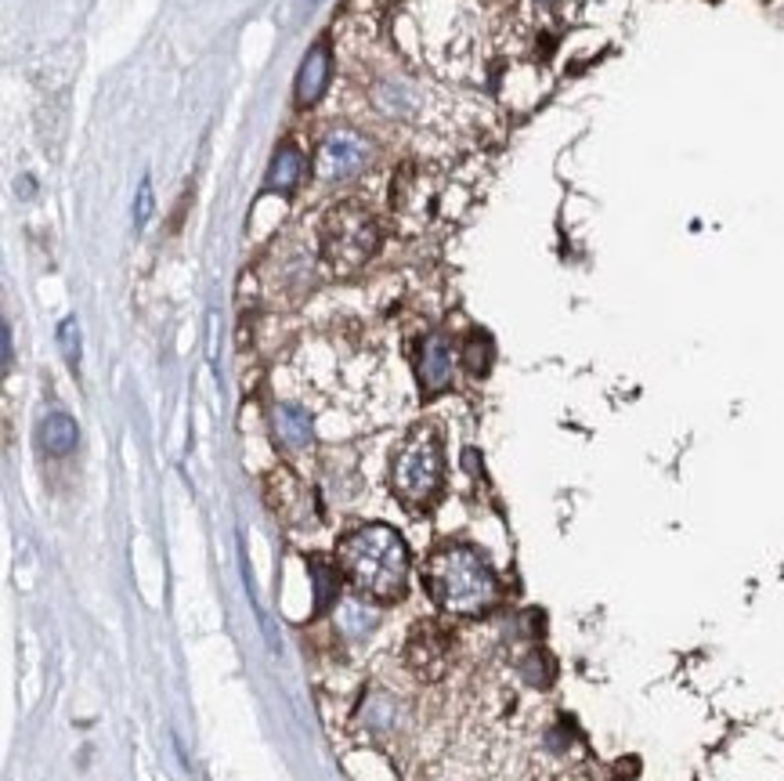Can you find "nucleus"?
<instances>
[{"label":"nucleus","mask_w":784,"mask_h":781,"mask_svg":"<svg viewBox=\"0 0 784 781\" xmlns=\"http://www.w3.org/2000/svg\"><path fill=\"white\" fill-rule=\"evenodd\" d=\"M377 623H380L377 612L358 601H347V604H340V612H336V626H340L351 640H362L366 634H372Z\"/></svg>","instance_id":"obj_13"},{"label":"nucleus","mask_w":784,"mask_h":781,"mask_svg":"<svg viewBox=\"0 0 784 781\" xmlns=\"http://www.w3.org/2000/svg\"><path fill=\"white\" fill-rule=\"evenodd\" d=\"M0 337H4V373H11V366H15V344H11V322L0 326Z\"/></svg>","instance_id":"obj_17"},{"label":"nucleus","mask_w":784,"mask_h":781,"mask_svg":"<svg viewBox=\"0 0 784 781\" xmlns=\"http://www.w3.org/2000/svg\"><path fill=\"white\" fill-rule=\"evenodd\" d=\"M445 655H448V637L441 634L438 626H416L413 629L408 648H405V662L416 677H427V680L441 677Z\"/></svg>","instance_id":"obj_7"},{"label":"nucleus","mask_w":784,"mask_h":781,"mask_svg":"<svg viewBox=\"0 0 784 781\" xmlns=\"http://www.w3.org/2000/svg\"><path fill=\"white\" fill-rule=\"evenodd\" d=\"M148 214H153V185L142 181V192H138V207H134V225H145Z\"/></svg>","instance_id":"obj_16"},{"label":"nucleus","mask_w":784,"mask_h":781,"mask_svg":"<svg viewBox=\"0 0 784 781\" xmlns=\"http://www.w3.org/2000/svg\"><path fill=\"white\" fill-rule=\"evenodd\" d=\"M492 358H495L492 341L484 337V333H470V341L463 344V366L470 369V373L484 377L492 369Z\"/></svg>","instance_id":"obj_14"},{"label":"nucleus","mask_w":784,"mask_h":781,"mask_svg":"<svg viewBox=\"0 0 784 781\" xmlns=\"http://www.w3.org/2000/svg\"><path fill=\"white\" fill-rule=\"evenodd\" d=\"M448 383H452V344L445 333H430L419 344V388L434 399V394L448 391Z\"/></svg>","instance_id":"obj_6"},{"label":"nucleus","mask_w":784,"mask_h":781,"mask_svg":"<svg viewBox=\"0 0 784 781\" xmlns=\"http://www.w3.org/2000/svg\"><path fill=\"white\" fill-rule=\"evenodd\" d=\"M304 167H307V159H304L301 148H296L293 142L279 145V153H276V159H271V167H268V189L290 196L296 185H301Z\"/></svg>","instance_id":"obj_11"},{"label":"nucleus","mask_w":784,"mask_h":781,"mask_svg":"<svg viewBox=\"0 0 784 781\" xmlns=\"http://www.w3.org/2000/svg\"><path fill=\"white\" fill-rule=\"evenodd\" d=\"M80 442V427L77 420L66 416V413H47L36 427V445L47 453V456H69L77 449Z\"/></svg>","instance_id":"obj_10"},{"label":"nucleus","mask_w":784,"mask_h":781,"mask_svg":"<svg viewBox=\"0 0 784 781\" xmlns=\"http://www.w3.org/2000/svg\"><path fill=\"white\" fill-rule=\"evenodd\" d=\"M423 579H427L434 604L448 615L474 618L492 612V604L500 601V579L492 565L470 547H441L430 554Z\"/></svg>","instance_id":"obj_2"},{"label":"nucleus","mask_w":784,"mask_h":781,"mask_svg":"<svg viewBox=\"0 0 784 781\" xmlns=\"http://www.w3.org/2000/svg\"><path fill=\"white\" fill-rule=\"evenodd\" d=\"M369 159H372V142L362 131L336 127L322 138L315 167H318V178L347 181V178H355V174H362L369 167Z\"/></svg>","instance_id":"obj_5"},{"label":"nucleus","mask_w":784,"mask_h":781,"mask_svg":"<svg viewBox=\"0 0 784 781\" xmlns=\"http://www.w3.org/2000/svg\"><path fill=\"white\" fill-rule=\"evenodd\" d=\"M441 470H445V453H441V438L434 427H413L405 434V442L397 445L394 464H391V486L394 495L405 506H419L434 503V495L441 489Z\"/></svg>","instance_id":"obj_3"},{"label":"nucleus","mask_w":784,"mask_h":781,"mask_svg":"<svg viewBox=\"0 0 784 781\" xmlns=\"http://www.w3.org/2000/svg\"><path fill=\"white\" fill-rule=\"evenodd\" d=\"M380 250V225L362 203L333 207L322 221V257L336 271H358Z\"/></svg>","instance_id":"obj_4"},{"label":"nucleus","mask_w":784,"mask_h":781,"mask_svg":"<svg viewBox=\"0 0 784 781\" xmlns=\"http://www.w3.org/2000/svg\"><path fill=\"white\" fill-rule=\"evenodd\" d=\"M271 431H276V442L290 453H304L311 442H315V424H311V413L293 402L276 405L271 413Z\"/></svg>","instance_id":"obj_8"},{"label":"nucleus","mask_w":784,"mask_h":781,"mask_svg":"<svg viewBox=\"0 0 784 781\" xmlns=\"http://www.w3.org/2000/svg\"><path fill=\"white\" fill-rule=\"evenodd\" d=\"M329 87V44L318 41L301 62V72H296V102L304 109L315 105Z\"/></svg>","instance_id":"obj_9"},{"label":"nucleus","mask_w":784,"mask_h":781,"mask_svg":"<svg viewBox=\"0 0 784 781\" xmlns=\"http://www.w3.org/2000/svg\"><path fill=\"white\" fill-rule=\"evenodd\" d=\"M336 565L358 590L397 601L408 582V547L391 525H358L336 547Z\"/></svg>","instance_id":"obj_1"},{"label":"nucleus","mask_w":784,"mask_h":781,"mask_svg":"<svg viewBox=\"0 0 784 781\" xmlns=\"http://www.w3.org/2000/svg\"><path fill=\"white\" fill-rule=\"evenodd\" d=\"M307 572L315 579V612H329L340 593V572L326 557H307Z\"/></svg>","instance_id":"obj_12"},{"label":"nucleus","mask_w":784,"mask_h":781,"mask_svg":"<svg viewBox=\"0 0 784 781\" xmlns=\"http://www.w3.org/2000/svg\"><path fill=\"white\" fill-rule=\"evenodd\" d=\"M58 347H61V355H66V362L77 369L80 366V326H77V319H66L58 326Z\"/></svg>","instance_id":"obj_15"}]
</instances>
